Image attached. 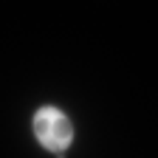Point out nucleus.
<instances>
[{
	"instance_id": "obj_1",
	"label": "nucleus",
	"mask_w": 158,
	"mask_h": 158,
	"mask_svg": "<svg viewBox=\"0 0 158 158\" xmlns=\"http://www.w3.org/2000/svg\"><path fill=\"white\" fill-rule=\"evenodd\" d=\"M34 133L40 138V144L54 150V152H62L71 138H73V127L68 122V116L56 107H40L34 116Z\"/></svg>"
}]
</instances>
